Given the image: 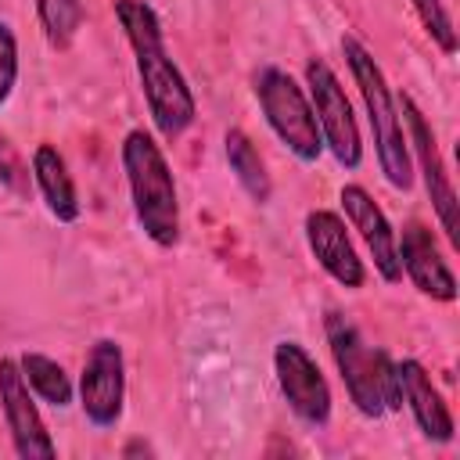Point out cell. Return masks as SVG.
<instances>
[{
	"mask_svg": "<svg viewBox=\"0 0 460 460\" xmlns=\"http://www.w3.org/2000/svg\"><path fill=\"white\" fill-rule=\"evenodd\" d=\"M111 7H115V22H119V29L133 50V65H137L147 115H151L158 137L172 144L198 119L194 90H190L187 75L180 72V65L165 50L158 11L147 0H111Z\"/></svg>",
	"mask_w": 460,
	"mask_h": 460,
	"instance_id": "1",
	"label": "cell"
},
{
	"mask_svg": "<svg viewBox=\"0 0 460 460\" xmlns=\"http://www.w3.org/2000/svg\"><path fill=\"white\" fill-rule=\"evenodd\" d=\"M129 201L137 226L144 237L158 248H176L180 244V194H176V176L172 165L162 151V144L147 129H129L119 147Z\"/></svg>",
	"mask_w": 460,
	"mask_h": 460,
	"instance_id": "2",
	"label": "cell"
},
{
	"mask_svg": "<svg viewBox=\"0 0 460 460\" xmlns=\"http://www.w3.org/2000/svg\"><path fill=\"white\" fill-rule=\"evenodd\" d=\"M341 54H345V65L352 72V83L359 90V101H363V111H367V122H370V133H374V155H377L381 176L392 190L406 194L413 187V158H410L402 115H399L395 93L385 79V68L349 32L341 36Z\"/></svg>",
	"mask_w": 460,
	"mask_h": 460,
	"instance_id": "3",
	"label": "cell"
},
{
	"mask_svg": "<svg viewBox=\"0 0 460 460\" xmlns=\"http://www.w3.org/2000/svg\"><path fill=\"white\" fill-rule=\"evenodd\" d=\"M323 334H327V349L331 359L341 374V385L349 392V402L367 417V420H381L385 413L399 410V385H395V359H388V352L370 349L363 331L338 309H331L323 316Z\"/></svg>",
	"mask_w": 460,
	"mask_h": 460,
	"instance_id": "4",
	"label": "cell"
},
{
	"mask_svg": "<svg viewBox=\"0 0 460 460\" xmlns=\"http://www.w3.org/2000/svg\"><path fill=\"white\" fill-rule=\"evenodd\" d=\"M255 101H259V111H262L266 126L273 129V137L302 165H316L323 155V137H320L305 86L291 72L266 65L255 72Z\"/></svg>",
	"mask_w": 460,
	"mask_h": 460,
	"instance_id": "5",
	"label": "cell"
},
{
	"mask_svg": "<svg viewBox=\"0 0 460 460\" xmlns=\"http://www.w3.org/2000/svg\"><path fill=\"white\" fill-rule=\"evenodd\" d=\"M305 93H309L323 147L334 155V162L341 169H359V162H363L359 122L352 115V101L345 97L341 79L334 75V68L323 58L305 61Z\"/></svg>",
	"mask_w": 460,
	"mask_h": 460,
	"instance_id": "6",
	"label": "cell"
},
{
	"mask_svg": "<svg viewBox=\"0 0 460 460\" xmlns=\"http://www.w3.org/2000/svg\"><path fill=\"white\" fill-rule=\"evenodd\" d=\"M399 111H402V129H406V144H410V158L417 162V172L424 180V190H428V201L438 216V226L446 234V241L456 248L460 244V201H456V190H453V180L446 172V162H442V151H438V140H435V129L428 122V115L417 108V101L410 93H402L399 101Z\"/></svg>",
	"mask_w": 460,
	"mask_h": 460,
	"instance_id": "7",
	"label": "cell"
},
{
	"mask_svg": "<svg viewBox=\"0 0 460 460\" xmlns=\"http://www.w3.org/2000/svg\"><path fill=\"white\" fill-rule=\"evenodd\" d=\"M79 410L93 428H115L126 406V356L115 338H97L79 374Z\"/></svg>",
	"mask_w": 460,
	"mask_h": 460,
	"instance_id": "8",
	"label": "cell"
},
{
	"mask_svg": "<svg viewBox=\"0 0 460 460\" xmlns=\"http://www.w3.org/2000/svg\"><path fill=\"white\" fill-rule=\"evenodd\" d=\"M273 374H277V388L284 395V402L291 406V413L298 420H305L309 428H323L331 420V385L320 370V363L309 356L305 345L284 338L273 345Z\"/></svg>",
	"mask_w": 460,
	"mask_h": 460,
	"instance_id": "9",
	"label": "cell"
},
{
	"mask_svg": "<svg viewBox=\"0 0 460 460\" xmlns=\"http://www.w3.org/2000/svg\"><path fill=\"white\" fill-rule=\"evenodd\" d=\"M0 410L14 442V453L22 460H50L58 456V446L43 424V413L36 406V395L29 392L18 359L0 356Z\"/></svg>",
	"mask_w": 460,
	"mask_h": 460,
	"instance_id": "10",
	"label": "cell"
},
{
	"mask_svg": "<svg viewBox=\"0 0 460 460\" xmlns=\"http://www.w3.org/2000/svg\"><path fill=\"white\" fill-rule=\"evenodd\" d=\"M305 244H309V255L316 259V266L341 288L349 291H359L367 284V266L345 230V219L331 208H313L305 212Z\"/></svg>",
	"mask_w": 460,
	"mask_h": 460,
	"instance_id": "11",
	"label": "cell"
},
{
	"mask_svg": "<svg viewBox=\"0 0 460 460\" xmlns=\"http://www.w3.org/2000/svg\"><path fill=\"white\" fill-rule=\"evenodd\" d=\"M338 201H341V212H345V223L359 234V241L367 244L370 259H374V270L385 284H399L402 280V266H399V252H395V230L385 216V208L374 201V194L359 183H345L338 190Z\"/></svg>",
	"mask_w": 460,
	"mask_h": 460,
	"instance_id": "12",
	"label": "cell"
},
{
	"mask_svg": "<svg viewBox=\"0 0 460 460\" xmlns=\"http://www.w3.org/2000/svg\"><path fill=\"white\" fill-rule=\"evenodd\" d=\"M395 252H399V266L410 277V284L431 298V302H456V277L449 270V262L442 259L431 230L417 219H410L402 226V234H395Z\"/></svg>",
	"mask_w": 460,
	"mask_h": 460,
	"instance_id": "13",
	"label": "cell"
},
{
	"mask_svg": "<svg viewBox=\"0 0 460 460\" xmlns=\"http://www.w3.org/2000/svg\"><path fill=\"white\" fill-rule=\"evenodd\" d=\"M395 385H399V399L406 402L417 431L435 442V446H449L456 438V424H453V413L442 399V392L435 388L431 374L424 370V363L417 359H395Z\"/></svg>",
	"mask_w": 460,
	"mask_h": 460,
	"instance_id": "14",
	"label": "cell"
},
{
	"mask_svg": "<svg viewBox=\"0 0 460 460\" xmlns=\"http://www.w3.org/2000/svg\"><path fill=\"white\" fill-rule=\"evenodd\" d=\"M29 169H32V183H36L47 212L58 223H75L83 205H79V190H75V180H72L61 151L54 144H36V151L29 158Z\"/></svg>",
	"mask_w": 460,
	"mask_h": 460,
	"instance_id": "15",
	"label": "cell"
},
{
	"mask_svg": "<svg viewBox=\"0 0 460 460\" xmlns=\"http://www.w3.org/2000/svg\"><path fill=\"white\" fill-rule=\"evenodd\" d=\"M223 155H226V165L234 172V180L241 183V190L255 201V205H266L270 194H273V180L266 172V162L259 155V147L252 144V137L244 129H226L223 137Z\"/></svg>",
	"mask_w": 460,
	"mask_h": 460,
	"instance_id": "16",
	"label": "cell"
},
{
	"mask_svg": "<svg viewBox=\"0 0 460 460\" xmlns=\"http://www.w3.org/2000/svg\"><path fill=\"white\" fill-rule=\"evenodd\" d=\"M18 367H22V377H25L29 392H32L36 399H43L47 406L65 410V406L72 402L75 385H72V377L65 374V367H61L58 359H50V356H43V352H22V356H18Z\"/></svg>",
	"mask_w": 460,
	"mask_h": 460,
	"instance_id": "17",
	"label": "cell"
},
{
	"mask_svg": "<svg viewBox=\"0 0 460 460\" xmlns=\"http://www.w3.org/2000/svg\"><path fill=\"white\" fill-rule=\"evenodd\" d=\"M36 18L54 50H68L83 29V4L79 0H36Z\"/></svg>",
	"mask_w": 460,
	"mask_h": 460,
	"instance_id": "18",
	"label": "cell"
},
{
	"mask_svg": "<svg viewBox=\"0 0 460 460\" xmlns=\"http://www.w3.org/2000/svg\"><path fill=\"white\" fill-rule=\"evenodd\" d=\"M420 29L428 32V40L442 50V54H456V29H453V18L446 11L442 0H410Z\"/></svg>",
	"mask_w": 460,
	"mask_h": 460,
	"instance_id": "19",
	"label": "cell"
},
{
	"mask_svg": "<svg viewBox=\"0 0 460 460\" xmlns=\"http://www.w3.org/2000/svg\"><path fill=\"white\" fill-rule=\"evenodd\" d=\"M14 83H18V40L14 29L0 22V108L14 93Z\"/></svg>",
	"mask_w": 460,
	"mask_h": 460,
	"instance_id": "20",
	"label": "cell"
},
{
	"mask_svg": "<svg viewBox=\"0 0 460 460\" xmlns=\"http://www.w3.org/2000/svg\"><path fill=\"white\" fill-rule=\"evenodd\" d=\"M25 180H29V172H25V165H22V158H18V151L11 147V140L7 137H0V183L7 187V190H25Z\"/></svg>",
	"mask_w": 460,
	"mask_h": 460,
	"instance_id": "21",
	"label": "cell"
},
{
	"mask_svg": "<svg viewBox=\"0 0 460 460\" xmlns=\"http://www.w3.org/2000/svg\"><path fill=\"white\" fill-rule=\"evenodd\" d=\"M122 456H126V460H129V456H155V449H151L144 438H133V442L122 446Z\"/></svg>",
	"mask_w": 460,
	"mask_h": 460,
	"instance_id": "22",
	"label": "cell"
}]
</instances>
